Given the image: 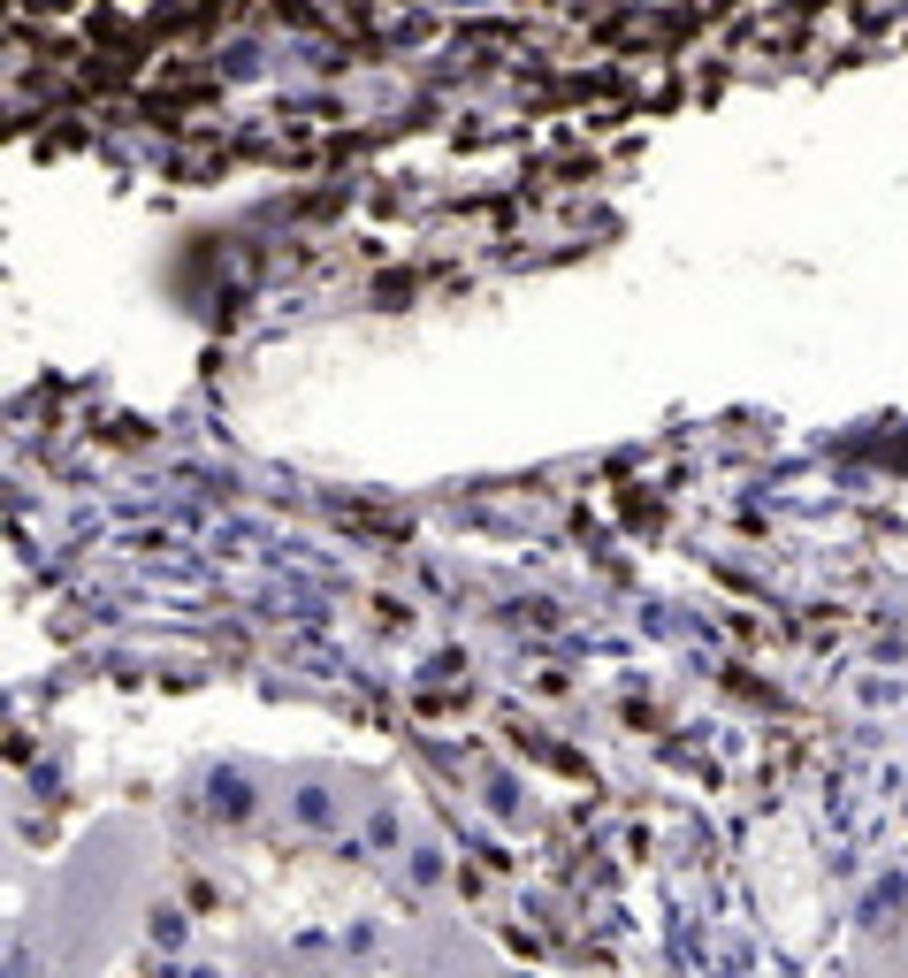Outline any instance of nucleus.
Listing matches in <instances>:
<instances>
[{
  "label": "nucleus",
  "mask_w": 908,
  "mask_h": 978,
  "mask_svg": "<svg viewBox=\"0 0 908 978\" xmlns=\"http://www.w3.org/2000/svg\"><path fill=\"white\" fill-rule=\"evenodd\" d=\"M153 941H160V948H176V941H183V918H168V910H160V918H153Z\"/></svg>",
  "instance_id": "7ed1b4c3"
},
{
  "label": "nucleus",
  "mask_w": 908,
  "mask_h": 978,
  "mask_svg": "<svg viewBox=\"0 0 908 978\" xmlns=\"http://www.w3.org/2000/svg\"><path fill=\"white\" fill-rule=\"evenodd\" d=\"M253 811V796H245V780H237V773H229V780H214V818H229V825H237V818Z\"/></svg>",
  "instance_id": "f03ea898"
},
{
  "label": "nucleus",
  "mask_w": 908,
  "mask_h": 978,
  "mask_svg": "<svg viewBox=\"0 0 908 978\" xmlns=\"http://www.w3.org/2000/svg\"><path fill=\"white\" fill-rule=\"evenodd\" d=\"M901 902H908L901 879H878V887H871V902H863V933H886V925H901Z\"/></svg>",
  "instance_id": "f257e3e1"
}]
</instances>
